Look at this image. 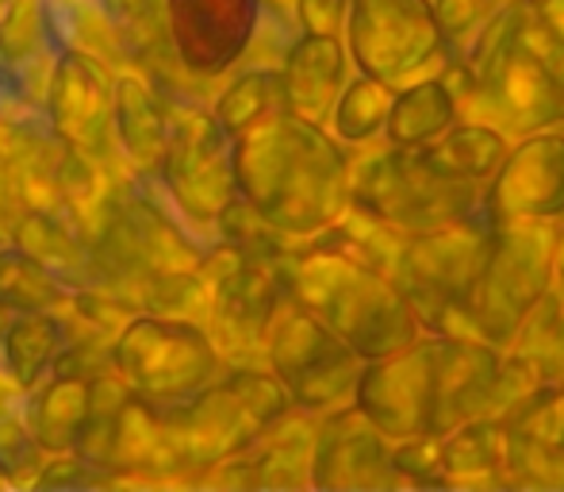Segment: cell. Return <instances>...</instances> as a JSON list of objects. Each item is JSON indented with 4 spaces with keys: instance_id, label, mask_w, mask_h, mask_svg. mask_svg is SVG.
Returning <instances> with one entry per match:
<instances>
[{
    "instance_id": "obj_1",
    "label": "cell",
    "mask_w": 564,
    "mask_h": 492,
    "mask_svg": "<svg viewBox=\"0 0 564 492\" xmlns=\"http://www.w3.org/2000/svg\"><path fill=\"white\" fill-rule=\"evenodd\" d=\"M557 62L561 46L538 23L534 0H503L473 54L446 66L460 120L496 124L511 139L564 124Z\"/></svg>"
},
{
    "instance_id": "obj_2",
    "label": "cell",
    "mask_w": 564,
    "mask_h": 492,
    "mask_svg": "<svg viewBox=\"0 0 564 492\" xmlns=\"http://www.w3.org/2000/svg\"><path fill=\"white\" fill-rule=\"evenodd\" d=\"M307 285V300L323 323L335 328L365 362L388 359L426 335V323L395 277L349 258L346 250L323 254Z\"/></svg>"
},
{
    "instance_id": "obj_3",
    "label": "cell",
    "mask_w": 564,
    "mask_h": 492,
    "mask_svg": "<svg viewBox=\"0 0 564 492\" xmlns=\"http://www.w3.org/2000/svg\"><path fill=\"white\" fill-rule=\"evenodd\" d=\"M491 239H496V220L488 216V208L476 212L473 220L403 239L392 277L415 304L426 331L449 339H480L468 323L465 300L488 261Z\"/></svg>"
},
{
    "instance_id": "obj_4",
    "label": "cell",
    "mask_w": 564,
    "mask_h": 492,
    "mask_svg": "<svg viewBox=\"0 0 564 492\" xmlns=\"http://www.w3.org/2000/svg\"><path fill=\"white\" fill-rule=\"evenodd\" d=\"M258 173L269 212L300 232H319L354 204L346 154L312 124H281L258 150Z\"/></svg>"
},
{
    "instance_id": "obj_5",
    "label": "cell",
    "mask_w": 564,
    "mask_h": 492,
    "mask_svg": "<svg viewBox=\"0 0 564 492\" xmlns=\"http://www.w3.org/2000/svg\"><path fill=\"white\" fill-rule=\"evenodd\" d=\"M561 220L542 224H496L488 261L465 300L468 323L480 339L511 346L527 315L553 289V254H557Z\"/></svg>"
},
{
    "instance_id": "obj_6",
    "label": "cell",
    "mask_w": 564,
    "mask_h": 492,
    "mask_svg": "<svg viewBox=\"0 0 564 492\" xmlns=\"http://www.w3.org/2000/svg\"><path fill=\"white\" fill-rule=\"evenodd\" d=\"M484 193H488L484 185L438 173L423 158V150L392 147V142L365 158L354 173L357 208L372 212L408 235L473 220L476 212H484Z\"/></svg>"
},
{
    "instance_id": "obj_7",
    "label": "cell",
    "mask_w": 564,
    "mask_h": 492,
    "mask_svg": "<svg viewBox=\"0 0 564 492\" xmlns=\"http://www.w3.org/2000/svg\"><path fill=\"white\" fill-rule=\"evenodd\" d=\"M346 46L357 74L388 82L392 89L449 66L434 0H349Z\"/></svg>"
},
{
    "instance_id": "obj_8",
    "label": "cell",
    "mask_w": 564,
    "mask_h": 492,
    "mask_svg": "<svg viewBox=\"0 0 564 492\" xmlns=\"http://www.w3.org/2000/svg\"><path fill=\"white\" fill-rule=\"evenodd\" d=\"M438 359L442 335L426 331L419 343L365 362L354 404L392 442L438 435Z\"/></svg>"
},
{
    "instance_id": "obj_9",
    "label": "cell",
    "mask_w": 564,
    "mask_h": 492,
    "mask_svg": "<svg viewBox=\"0 0 564 492\" xmlns=\"http://www.w3.org/2000/svg\"><path fill=\"white\" fill-rule=\"evenodd\" d=\"M484 208L496 224L564 220V124L519 135L488 181Z\"/></svg>"
},
{
    "instance_id": "obj_10",
    "label": "cell",
    "mask_w": 564,
    "mask_h": 492,
    "mask_svg": "<svg viewBox=\"0 0 564 492\" xmlns=\"http://www.w3.org/2000/svg\"><path fill=\"white\" fill-rule=\"evenodd\" d=\"M281 370L304 404H346L357 393L365 359L335 328L300 315L281 346Z\"/></svg>"
},
{
    "instance_id": "obj_11",
    "label": "cell",
    "mask_w": 564,
    "mask_h": 492,
    "mask_svg": "<svg viewBox=\"0 0 564 492\" xmlns=\"http://www.w3.org/2000/svg\"><path fill=\"white\" fill-rule=\"evenodd\" d=\"M315 462H319L315 466V481L327 489L403 485L400 470H395V442L357 404L327 424Z\"/></svg>"
},
{
    "instance_id": "obj_12",
    "label": "cell",
    "mask_w": 564,
    "mask_h": 492,
    "mask_svg": "<svg viewBox=\"0 0 564 492\" xmlns=\"http://www.w3.org/2000/svg\"><path fill=\"white\" fill-rule=\"evenodd\" d=\"M446 485H507L511 431L503 419H473L438 435Z\"/></svg>"
},
{
    "instance_id": "obj_13",
    "label": "cell",
    "mask_w": 564,
    "mask_h": 492,
    "mask_svg": "<svg viewBox=\"0 0 564 492\" xmlns=\"http://www.w3.org/2000/svg\"><path fill=\"white\" fill-rule=\"evenodd\" d=\"M511 135L496 124L484 120H457L449 131H442L434 142H426L423 158L434 165L438 173L457 181H473V185H484L499 173V165L511 154Z\"/></svg>"
},
{
    "instance_id": "obj_14",
    "label": "cell",
    "mask_w": 564,
    "mask_h": 492,
    "mask_svg": "<svg viewBox=\"0 0 564 492\" xmlns=\"http://www.w3.org/2000/svg\"><path fill=\"white\" fill-rule=\"evenodd\" d=\"M457 120H460V100H457V93H453L446 69H442V74L419 77V82L395 89L384 142L419 150L438 139L442 131H449Z\"/></svg>"
},
{
    "instance_id": "obj_15",
    "label": "cell",
    "mask_w": 564,
    "mask_h": 492,
    "mask_svg": "<svg viewBox=\"0 0 564 492\" xmlns=\"http://www.w3.org/2000/svg\"><path fill=\"white\" fill-rule=\"evenodd\" d=\"M292 100L307 120H323L335 113L341 89H346V46L338 35H307L296 46L289 66Z\"/></svg>"
},
{
    "instance_id": "obj_16",
    "label": "cell",
    "mask_w": 564,
    "mask_h": 492,
    "mask_svg": "<svg viewBox=\"0 0 564 492\" xmlns=\"http://www.w3.org/2000/svg\"><path fill=\"white\" fill-rule=\"evenodd\" d=\"M507 354L519 359L542 385H564V300L557 289L545 292L542 304L527 315Z\"/></svg>"
},
{
    "instance_id": "obj_17",
    "label": "cell",
    "mask_w": 564,
    "mask_h": 492,
    "mask_svg": "<svg viewBox=\"0 0 564 492\" xmlns=\"http://www.w3.org/2000/svg\"><path fill=\"white\" fill-rule=\"evenodd\" d=\"M392 100L395 89L388 82H377L369 74H357L354 82L341 89L338 105H335V131L341 142H372V139H384L388 131V116H392Z\"/></svg>"
},
{
    "instance_id": "obj_18",
    "label": "cell",
    "mask_w": 564,
    "mask_h": 492,
    "mask_svg": "<svg viewBox=\"0 0 564 492\" xmlns=\"http://www.w3.org/2000/svg\"><path fill=\"white\" fill-rule=\"evenodd\" d=\"M434 12H438L442 35H446L449 58L465 62L473 54V46L480 43V35L488 31L499 4L496 0H434Z\"/></svg>"
},
{
    "instance_id": "obj_19",
    "label": "cell",
    "mask_w": 564,
    "mask_h": 492,
    "mask_svg": "<svg viewBox=\"0 0 564 492\" xmlns=\"http://www.w3.org/2000/svg\"><path fill=\"white\" fill-rule=\"evenodd\" d=\"M307 35H338L341 23L349 20V0H304Z\"/></svg>"
},
{
    "instance_id": "obj_20",
    "label": "cell",
    "mask_w": 564,
    "mask_h": 492,
    "mask_svg": "<svg viewBox=\"0 0 564 492\" xmlns=\"http://www.w3.org/2000/svg\"><path fill=\"white\" fill-rule=\"evenodd\" d=\"M534 15L545 28V35L564 51V0H534Z\"/></svg>"
},
{
    "instance_id": "obj_21",
    "label": "cell",
    "mask_w": 564,
    "mask_h": 492,
    "mask_svg": "<svg viewBox=\"0 0 564 492\" xmlns=\"http://www.w3.org/2000/svg\"><path fill=\"white\" fill-rule=\"evenodd\" d=\"M553 289L564 300V220H561V235H557V254H553Z\"/></svg>"
},
{
    "instance_id": "obj_22",
    "label": "cell",
    "mask_w": 564,
    "mask_h": 492,
    "mask_svg": "<svg viewBox=\"0 0 564 492\" xmlns=\"http://www.w3.org/2000/svg\"><path fill=\"white\" fill-rule=\"evenodd\" d=\"M496 4H503V0H496Z\"/></svg>"
}]
</instances>
